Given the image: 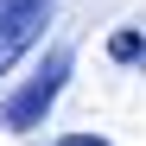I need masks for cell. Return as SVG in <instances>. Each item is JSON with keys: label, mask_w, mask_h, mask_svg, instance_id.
Listing matches in <instances>:
<instances>
[{"label": "cell", "mask_w": 146, "mask_h": 146, "mask_svg": "<svg viewBox=\"0 0 146 146\" xmlns=\"http://www.w3.org/2000/svg\"><path fill=\"white\" fill-rule=\"evenodd\" d=\"M57 0H0V32H13V26H26V19H51Z\"/></svg>", "instance_id": "2"}, {"label": "cell", "mask_w": 146, "mask_h": 146, "mask_svg": "<svg viewBox=\"0 0 146 146\" xmlns=\"http://www.w3.org/2000/svg\"><path fill=\"white\" fill-rule=\"evenodd\" d=\"M57 146H108V140H102V133H64Z\"/></svg>", "instance_id": "4"}, {"label": "cell", "mask_w": 146, "mask_h": 146, "mask_svg": "<svg viewBox=\"0 0 146 146\" xmlns=\"http://www.w3.org/2000/svg\"><path fill=\"white\" fill-rule=\"evenodd\" d=\"M64 83H70V51H51L26 83H19L7 102H0V127L7 133H26V127H44V114H51V102L64 95Z\"/></svg>", "instance_id": "1"}, {"label": "cell", "mask_w": 146, "mask_h": 146, "mask_svg": "<svg viewBox=\"0 0 146 146\" xmlns=\"http://www.w3.org/2000/svg\"><path fill=\"white\" fill-rule=\"evenodd\" d=\"M108 57H114V64H140V57H146V32H114V38H108Z\"/></svg>", "instance_id": "3"}]
</instances>
